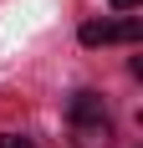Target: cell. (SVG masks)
Here are the masks:
<instances>
[{
  "instance_id": "1",
  "label": "cell",
  "mask_w": 143,
  "mask_h": 148,
  "mask_svg": "<svg viewBox=\"0 0 143 148\" xmlns=\"http://www.w3.org/2000/svg\"><path fill=\"white\" fill-rule=\"evenodd\" d=\"M113 118L107 107L102 112H87V118H72V148H113Z\"/></svg>"
},
{
  "instance_id": "2",
  "label": "cell",
  "mask_w": 143,
  "mask_h": 148,
  "mask_svg": "<svg viewBox=\"0 0 143 148\" xmlns=\"http://www.w3.org/2000/svg\"><path fill=\"white\" fill-rule=\"evenodd\" d=\"M143 26L138 21H87L82 26V46H113V41H138Z\"/></svg>"
},
{
  "instance_id": "3",
  "label": "cell",
  "mask_w": 143,
  "mask_h": 148,
  "mask_svg": "<svg viewBox=\"0 0 143 148\" xmlns=\"http://www.w3.org/2000/svg\"><path fill=\"white\" fill-rule=\"evenodd\" d=\"M0 148H36V143H31V138H21V133H5V138H0Z\"/></svg>"
},
{
  "instance_id": "4",
  "label": "cell",
  "mask_w": 143,
  "mask_h": 148,
  "mask_svg": "<svg viewBox=\"0 0 143 148\" xmlns=\"http://www.w3.org/2000/svg\"><path fill=\"white\" fill-rule=\"evenodd\" d=\"M113 5H118V10H133V5H138V0H113Z\"/></svg>"
}]
</instances>
